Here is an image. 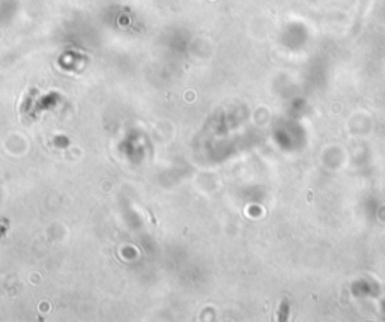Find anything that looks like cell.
I'll use <instances>...</instances> for the list:
<instances>
[{"label": "cell", "instance_id": "6da1fadb", "mask_svg": "<svg viewBox=\"0 0 385 322\" xmlns=\"http://www.w3.org/2000/svg\"><path fill=\"white\" fill-rule=\"evenodd\" d=\"M280 321H286L287 319V316H289V304H287V300H284L283 303H281V307H280Z\"/></svg>", "mask_w": 385, "mask_h": 322}]
</instances>
